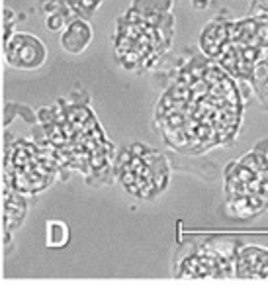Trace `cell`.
I'll return each mask as SVG.
<instances>
[{"instance_id": "obj_1", "label": "cell", "mask_w": 268, "mask_h": 288, "mask_svg": "<svg viewBox=\"0 0 268 288\" xmlns=\"http://www.w3.org/2000/svg\"><path fill=\"white\" fill-rule=\"evenodd\" d=\"M155 104V128L176 153L204 155L239 135L247 96L239 81L206 55L188 53Z\"/></svg>"}, {"instance_id": "obj_2", "label": "cell", "mask_w": 268, "mask_h": 288, "mask_svg": "<svg viewBox=\"0 0 268 288\" xmlns=\"http://www.w3.org/2000/svg\"><path fill=\"white\" fill-rule=\"evenodd\" d=\"M45 147L63 167L81 171L90 185L112 183L113 143L106 137L88 104L43 110Z\"/></svg>"}, {"instance_id": "obj_3", "label": "cell", "mask_w": 268, "mask_h": 288, "mask_svg": "<svg viewBox=\"0 0 268 288\" xmlns=\"http://www.w3.org/2000/svg\"><path fill=\"white\" fill-rule=\"evenodd\" d=\"M173 0H133L118 20L113 55L125 71L143 73L163 59L175 38Z\"/></svg>"}, {"instance_id": "obj_4", "label": "cell", "mask_w": 268, "mask_h": 288, "mask_svg": "<svg viewBox=\"0 0 268 288\" xmlns=\"http://www.w3.org/2000/svg\"><path fill=\"white\" fill-rule=\"evenodd\" d=\"M225 210L231 220H255L268 212V137L223 169Z\"/></svg>"}, {"instance_id": "obj_5", "label": "cell", "mask_w": 268, "mask_h": 288, "mask_svg": "<svg viewBox=\"0 0 268 288\" xmlns=\"http://www.w3.org/2000/svg\"><path fill=\"white\" fill-rule=\"evenodd\" d=\"M113 178L127 194L137 200H153L165 192L170 183L173 165L165 153L145 143H131L116 153L112 163Z\"/></svg>"}, {"instance_id": "obj_6", "label": "cell", "mask_w": 268, "mask_h": 288, "mask_svg": "<svg viewBox=\"0 0 268 288\" xmlns=\"http://www.w3.org/2000/svg\"><path fill=\"white\" fill-rule=\"evenodd\" d=\"M268 55V14H251L227 22V38L216 61L239 82H247L260 59Z\"/></svg>"}, {"instance_id": "obj_7", "label": "cell", "mask_w": 268, "mask_h": 288, "mask_svg": "<svg viewBox=\"0 0 268 288\" xmlns=\"http://www.w3.org/2000/svg\"><path fill=\"white\" fill-rule=\"evenodd\" d=\"M237 239L207 236L188 239V245L178 247L175 257V278H231L235 277Z\"/></svg>"}, {"instance_id": "obj_8", "label": "cell", "mask_w": 268, "mask_h": 288, "mask_svg": "<svg viewBox=\"0 0 268 288\" xmlns=\"http://www.w3.org/2000/svg\"><path fill=\"white\" fill-rule=\"evenodd\" d=\"M6 167L14 190L35 194L53 183L59 161L47 147H40L26 139H16L8 149Z\"/></svg>"}, {"instance_id": "obj_9", "label": "cell", "mask_w": 268, "mask_h": 288, "mask_svg": "<svg viewBox=\"0 0 268 288\" xmlns=\"http://www.w3.org/2000/svg\"><path fill=\"white\" fill-rule=\"evenodd\" d=\"M6 59L10 67L16 69H37L47 59V49L35 35L30 33H14L6 43Z\"/></svg>"}, {"instance_id": "obj_10", "label": "cell", "mask_w": 268, "mask_h": 288, "mask_svg": "<svg viewBox=\"0 0 268 288\" xmlns=\"http://www.w3.org/2000/svg\"><path fill=\"white\" fill-rule=\"evenodd\" d=\"M227 22H229V10H221L214 20L206 24V28L200 33V49L207 59H216L219 49L223 47L227 38Z\"/></svg>"}, {"instance_id": "obj_11", "label": "cell", "mask_w": 268, "mask_h": 288, "mask_svg": "<svg viewBox=\"0 0 268 288\" xmlns=\"http://www.w3.org/2000/svg\"><path fill=\"white\" fill-rule=\"evenodd\" d=\"M90 40H92V28H90V24L86 20H83V18H76V20H72L65 28V31H63L61 45L63 49H67L69 53L76 55V53H83L88 47Z\"/></svg>"}, {"instance_id": "obj_12", "label": "cell", "mask_w": 268, "mask_h": 288, "mask_svg": "<svg viewBox=\"0 0 268 288\" xmlns=\"http://www.w3.org/2000/svg\"><path fill=\"white\" fill-rule=\"evenodd\" d=\"M247 84L253 88V94L258 98V102L262 104V108L268 110V55L255 65Z\"/></svg>"}, {"instance_id": "obj_13", "label": "cell", "mask_w": 268, "mask_h": 288, "mask_svg": "<svg viewBox=\"0 0 268 288\" xmlns=\"http://www.w3.org/2000/svg\"><path fill=\"white\" fill-rule=\"evenodd\" d=\"M71 239V231H69V226L65 222H59V220H49L45 224V243L51 249H61L69 243Z\"/></svg>"}, {"instance_id": "obj_14", "label": "cell", "mask_w": 268, "mask_h": 288, "mask_svg": "<svg viewBox=\"0 0 268 288\" xmlns=\"http://www.w3.org/2000/svg\"><path fill=\"white\" fill-rule=\"evenodd\" d=\"M257 278H268V249H264V255H262V261H260Z\"/></svg>"}, {"instance_id": "obj_15", "label": "cell", "mask_w": 268, "mask_h": 288, "mask_svg": "<svg viewBox=\"0 0 268 288\" xmlns=\"http://www.w3.org/2000/svg\"><path fill=\"white\" fill-rule=\"evenodd\" d=\"M190 2H192V6H194V8L206 10V8H209V6H212L216 0H190Z\"/></svg>"}]
</instances>
